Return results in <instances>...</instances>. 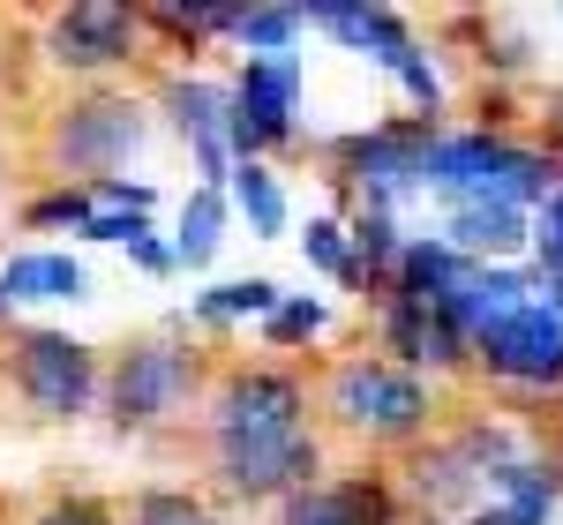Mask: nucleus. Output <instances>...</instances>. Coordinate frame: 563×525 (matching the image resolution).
<instances>
[{"label":"nucleus","mask_w":563,"mask_h":525,"mask_svg":"<svg viewBox=\"0 0 563 525\" xmlns=\"http://www.w3.org/2000/svg\"><path fill=\"white\" fill-rule=\"evenodd\" d=\"M0 293L8 301H76L84 293V262L68 256H15L0 270Z\"/></svg>","instance_id":"obj_14"},{"label":"nucleus","mask_w":563,"mask_h":525,"mask_svg":"<svg viewBox=\"0 0 563 525\" xmlns=\"http://www.w3.org/2000/svg\"><path fill=\"white\" fill-rule=\"evenodd\" d=\"M135 150H143V113L121 105V98H98V105H84V113H68V129H60V158H68V166H90V174L121 166V158H135Z\"/></svg>","instance_id":"obj_6"},{"label":"nucleus","mask_w":563,"mask_h":525,"mask_svg":"<svg viewBox=\"0 0 563 525\" xmlns=\"http://www.w3.org/2000/svg\"><path fill=\"white\" fill-rule=\"evenodd\" d=\"M174 113H180V129L196 135V143H218L225 121H233V98L211 90V83H174Z\"/></svg>","instance_id":"obj_19"},{"label":"nucleus","mask_w":563,"mask_h":525,"mask_svg":"<svg viewBox=\"0 0 563 525\" xmlns=\"http://www.w3.org/2000/svg\"><path fill=\"white\" fill-rule=\"evenodd\" d=\"M286 525H384V503L368 488H323V495H301Z\"/></svg>","instance_id":"obj_16"},{"label":"nucleus","mask_w":563,"mask_h":525,"mask_svg":"<svg viewBox=\"0 0 563 525\" xmlns=\"http://www.w3.org/2000/svg\"><path fill=\"white\" fill-rule=\"evenodd\" d=\"M233 196H241V211H249V225H256L263 241H271V233H286V196H278V180L263 174L256 158H249V166H233Z\"/></svg>","instance_id":"obj_17"},{"label":"nucleus","mask_w":563,"mask_h":525,"mask_svg":"<svg viewBox=\"0 0 563 525\" xmlns=\"http://www.w3.org/2000/svg\"><path fill=\"white\" fill-rule=\"evenodd\" d=\"M180 248H158V241H135V262H151V270H174Z\"/></svg>","instance_id":"obj_31"},{"label":"nucleus","mask_w":563,"mask_h":525,"mask_svg":"<svg viewBox=\"0 0 563 525\" xmlns=\"http://www.w3.org/2000/svg\"><path fill=\"white\" fill-rule=\"evenodd\" d=\"M135 23L129 8H68L53 23V60L60 68H106V60H129Z\"/></svg>","instance_id":"obj_9"},{"label":"nucleus","mask_w":563,"mask_h":525,"mask_svg":"<svg viewBox=\"0 0 563 525\" xmlns=\"http://www.w3.org/2000/svg\"><path fill=\"white\" fill-rule=\"evenodd\" d=\"M90 225V196H76V188H68V196H53V203H38V211H31V225Z\"/></svg>","instance_id":"obj_28"},{"label":"nucleus","mask_w":563,"mask_h":525,"mask_svg":"<svg viewBox=\"0 0 563 525\" xmlns=\"http://www.w3.org/2000/svg\"><path fill=\"white\" fill-rule=\"evenodd\" d=\"M218 436H301V383L233 376L218 398Z\"/></svg>","instance_id":"obj_5"},{"label":"nucleus","mask_w":563,"mask_h":525,"mask_svg":"<svg viewBox=\"0 0 563 525\" xmlns=\"http://www.w3.org/2000/svg\"><path fill=\"white\" fill-rule=\"evenodd\" d=\"M451 248H466V256H511V248H526V211L466 203V211H451Z\"/></svg>","instance_id":"obj_13"},{"label":"nucleus","mask_w":563,"mask_h":525,"mask_svg":"<svg viewBox=\"0 0 563 525\" xmlns=\"http://www.w3.org/2000/svg\"><path fill=\"white\" fill-rule=\"evenodd\" d=\"M188 391V353L174 346H143L121 360V376H113V413L121 421H158V413H174V398Z\"/></svg>","instance_id":"obj_8"},{"label":"nucleus","mask_w":563,"mask_h":525,"mask_svg":"<svg viewBox=\"0 0 563 525\" xmlns=\"http://www.w3.org/2000/svg\"><path fill=\"white\" fill-rule=\"evenodd\" d=\"M278 286H271V278H233V286H218V293H203V315H218V323H225V315H278Z\"/></svg>","instance_id":"obj_21"},{"label":"nucleus","mask_w":563,"mask_h":525,"mask_svg":"<svg viewBox=\"0 0 563 525\" xmlns=\"http://www.w3.org/2000/svg\"><path fill=\"white\" fill-rule=\"evenodd\" d=\"M0 315H8V293H0Z\"/></svg>","instance_id":"obj_32"},{"label":"nucleus","mask_w":563,"mask_h":525,"mask_svg":"<svg viewBox=\"0 0 563 525\" xmlns=\"http://www.w3.org/2000/svg\"><path fill=\"white\" fill-rule=\"evenodd\" d=\"M316 331H323V308L316 301H286L271 315V338H316Z\"/></svg>","instance_id":"obj_26"},{"label":"nucleus","mask_w":563,"mask_h":525,"mask_svg":"<svg viewBox=\"0 0 563 525\" xmlns=\"http://www.w3.org/2000/svg\"><path fill=\"white\" fill-rule=\"evenodd\" d=\"M496 488H511L504 511H481L474 525H549V503H556V481H541L533 466H504Z\"/></svg>","instance_id":"obj_15"},{"label":"nucleus","mask_w":563,"mask_h":525,"mask_svg":"<svg viewBox=\"0 0 563 525\" xmlns=\"http://www.w3.org/2000/svg\"><path fill=\"white\" fill-rule=\"evenodd\" d=\"M294 31H301V8H249V15H233V38L256 45V60L286 53V45H294Z\"/></svg>","instance_id":"obj_20"},{"label":"nucleus","mask_w":563,"mask_h":525,"mask_svg":"<svg viewBox=\"0 0 563 525\" xmlns=\"http://www.w3.org/2000/svg\"><path fill=\"white\" fill-rule=\"evenodd\" d=\"M218 241H225V203L218 188H196V203L180 211V262H211Z\"/></svg>","instance_id":"obj_18"},{"label":"nucleus","mask_w":563,"mask_h":525,"mask_svg":"<svg viewBox=\"0 0 563 525\" xmlns=\"http://www.w3.org/2000/svg\"><path fill=\"white\" fill-rule=\"evenodd\" d=\"M15 376H23V391L38 398V413H76L90 398V353L76 338H23V360H15Z\"/></svg>","instance_id":"obj_7"},{"label":"nucleus","mask_w":563,"mask_h":525,"mask_svg":"<svg viewBox=\"0 0 563 525\" xmlns=\"http://www.w3.org/2000/svg\"><path fill=\"white\" fill-rule=\"evenodd\" d=\"M556 301H563V293H556Z\"/></svg>","instance_id":"obj_33"},{"label":"nucleus","mask_w":563,"mask_h":525,"mask_svg":"<svg viewBox=\"0 0 563 525\" xmlns=\"http://www.w3.org/2000/svg\"><path fill=\"white\" fill-rule=\"evenodd\" d=\"M481 360L496 368V376H519V383H556L563 376V315L556 308H519L511 323H496L488 338H481Z\"/></svg>","instance_id":"obj_3"},{"label":"nucleus","mask_w":563,"mask_h":525,"mask_svg":"<svg viewBox=\"0 0 563 525\" xmlns=\"http://www.w3.org/2000/svg\"><path fill=\"white\" fill-rule=\"evenodd\" d=\"M541 262H549V270L563 278V188L549 196V203H541Z\"/></svg>","instance_id":"obj_27"},{"label":"nucleus","mask_w":563,"mask_h":525,"mask_svg":"<svg viewBox=\"0 0 563 525\" xmlns=\"http://www.w3.org/2000/svg\"><path fill=\"white\" fill-rule=\"evenodd\" d=\"M331 405L346 413L353 428H376V436H406V428H421V413H429V398H421L413 376H390V368H368V360L339 368Z\"/></svg>","instance_id":"obj_2"},{"label":"nucleus","mask_w":563,"mask_h":525,"mask_svg":"<svg viewBox=\"0 0 563 525\" xmlns=\"http://www.w3.org/2000/svg\"><path fill=\"white\" fill-rule=\"evenodd\" d=\"M45 525H106V511H98V503H60Z\"/></svg>","instance_id":"obj_30"},{"label":"nucleus","mask_w":563,"mask_h":525,"mask_svg":"<svg viewBox=\"0 0 563 525\" xmlns=\"http://www.w3.org/2000/svg\"><path fill=\"white\" fill-rule=\"evenodd\" d=\"M353 241H361V262H390V256H406V248H398V225H390L384 211H376V219H361V233H353Z\"/></svg>","instance_id":"obj_25"},{"label":"nucleus","mask_w":563,"mask_h":525,"mask_svg":"<svg viewBox=\"0 0 563 525\" xmlns=\"http://www.w3.org/2000/svg\"><path fill=\"white\" fill-rule=\"evenodd\" d=\"M233 105H241L263 135H286V129H294V105H301V60H294V53L249 60V68H241V90H233Z\"/></svg>","instance_id":"obj_11"},{"label":"nucleus","mask_w":563,"mask_h":525,"mask_svg":"<svg viewBox=\"0 0 563 525\" xmlns=\"http://www.w3.org/2000/svg\"><path fill=\"white\" fill-rule=\"evenodd\" d=\"M135 525H211V511L188 503V495H143L135 503Z\"/></svg>","instance_id":"obj_23"},{"label":"nucleus","mask_w":563,"mask_h":525,"mask_svg":"<svg viewBox=\"0 0 563 525\" xmlns=\"http://www.w3.org/2000/svg\"><path fill=\"white\" fill-rule=\"evenodd\" d=\"M98 196H106L113 211H135V219L151 211V188H143V180H98Z\"/></svg>","instance_id":"obj_29"},{"label":"nucleus","mask_w":563,"mask_h":525,"mask_svg":"<svg viewBox=\"0 0 563 525\" xmlns=\"http://www.w3.org/2000/svg\"><path fill=\"white\" fill-rule=\"evenodd\" d=\"M429 188L451 196L459 211H466V203H504V211H519L533 196H549V166H541L533 150L488 143V135H451V143H429Z\"/></svg>","instance_id":"obj_1"},{"label":"nucleus","mask_w":563,"mask_h":525,"mask_svg":"<svg viewBox=\"0 0 563 525\" xmlns=\"http://www.w3.org/2000/svg\"><path fill=\"white\" fill-rule=\"evenodd\" d=\"M218 466H225V488L271 495V488L316 473V443L308 436H218Z\"/></svg>","instance_id":"obj_4"},{"label":"nucleus","mask_w":563,"mask_h":525,"mask_svg":"<svg viewBox=\"0 0 563 525\" xmlns=\"http://www.w3.org/2000/svg\"><path fill=\"white\" fill-rule=\"evenodd\" d=\"M90 241H121V248H135V241H151V225L135 219V211H98V219L84 225Z\"/></svg>","instance_id":"obj_24"},{"label":"nucleus","mask_w":563,"mask_h":525,"mask_svg":"<svg viewBox=\"0 0 563 525\" xmlns=\"http://www.w3.org/2000/svg\"><path fill=\"white\" fill-rule=\"evenodd\" d=\"M398 270H406V293H398V301H413V308H443L459 293V278H466V262H459L451 241H413V248L398 256Z\"/></svg>","instance_id":"obj_12"},{"label":"nucleus","mask_w":563,"mask_h":525,"mask_svg":"<svg viewBox=\"0 0 563 525\" xmlns=\"http://www.w3.org/2000/svg\"><path fill=\"white\" fill-rule=\"evenodd\" d=\"M301 248H308V262H323V270H331V278H361V262L346 256V241H339V225L331 219H316L301 233Z\"/></svg>","instance_id":"obj_22"},{"label":"nucleus","mask_w":563,"mask_h":525,"mask_svg":"<svg viewBox=\"0 0 563 525\" xmlns=\"http://www.w3.org/2000/svg\"><path fill=\"white\" fill-rule=\"evenodd\" d=\"M346 158H353V174H361V188H376V196L429 188V143H421L413 129H376V135H361Z\"/></svg>","instance_id":"obj_10"}]
</instances>
